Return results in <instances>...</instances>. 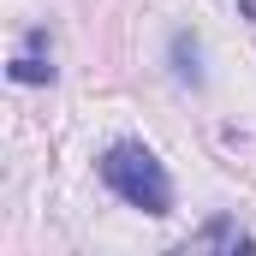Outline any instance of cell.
I'll list each match as a JSON object with an SVG mask.
<instances>
[{
	"mask_svg": "<svg viewBox=\"0 0 256 256\" xmlns=\"http://www.w3.org/2000/svg\"><path fill=\"white\" fill-rule=\"evenodd\" d=\"M102 185L114 196H126L131 208H143V214H173V179H167V167L155 161V149H143V143H114L108 155H102Z\"/></svg>",
	"mask_w": 256,
	"mask_h": 256,
	"instance_id": "1",
	"label": "cell"
},
{
	"mask_svg": "<svg viewBox=\"0 0 256 256\" xmlns=\"http://www.w3.org/2000/svg\"><path fill=\"white\" fill-rule=\"evenodd\" d=\"M173 78L191 84V90H202V42H196L191 30H173Z\"/></svg>",
	"mask_w": 256,
	"mask_h": 256,
	"instance_id": "4",
	"label": "cell"
},
{
	"mask_svg": "<svg viewBox=\"0 0 256 256\" xmlns=\"http://www.w3.org/2000/svg\"><path fill=\"white\" fill-rule=\"evenodd\" d=\"M185 250H226V256H244V250H256V238L238 226V220L214 214V220H202V232L185 238Z\"/></svg>",
	"mask_w": 256,
	"mask_h": 256,
	"instance_id": "3",
	"label": "cell"
},
{
	"mask_svg": "<svg viewBox=\"0 0 256 256\" xmlns=\"http://www.w3.org/2000/svg\"><path fill=\"white\" fill-rule=\"evenodd\" d=\"M6 78L12 84H54V54H48V30L42 24L24 36V54L6 66Z\"/></svg>",
	"mask_w": 256,
	"mask_h": 256,
	"instance_id": "2",
	"label": "cell"
},
{
	"mask_svg": "<svg viewBox=\"0 0 256 256\" xmlns=\"http://www.w3.org/2000/svg\"><path fill=\"white\" fill-rule=\"evenodd\" d=\"M238 6H244V18H256V0H238Z\"/></svg>",
	"mask_w": 256,
	"mask_h": 256,
	"instance_id": "5",
	"label": "cell"
}]
</instances>
